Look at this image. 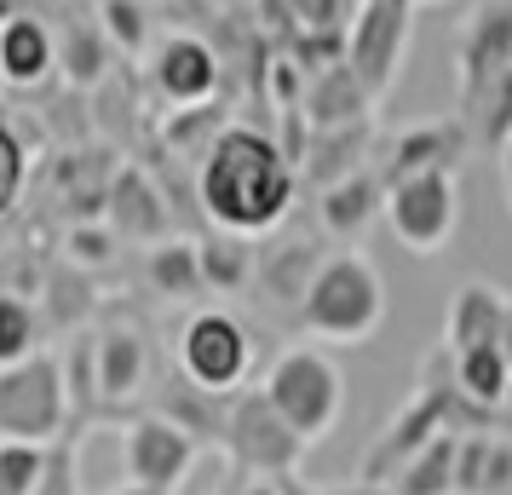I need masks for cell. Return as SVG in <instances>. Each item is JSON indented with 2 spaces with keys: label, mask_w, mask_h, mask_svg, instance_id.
Here are the masks:
<instances>
[{
  "label": "cell",
  "mask_w": 512,
  "mask_h": 495,
  "mask_svg": "<svg viewBox=\"0 0 512 495\" xmlns=\"http://www.w3.org/2000/svg\"><path fill=\"white\" fill-rule=\"evenodd\" d=\"M196 196L213 231L271 236L300 196V167L288 162V150L265 127L231 121L196 162Z\"/></svg>",
  "instance_id": "cell-1"
},
{
  "label": "cell",
  "mask_w": 512,
  "mask_h": 495,
  "mask_svg": "<svg viewBox=\"0 0 512 495\" xmlns=\"http://www.w3.org/2000/svg\"><path fill=\"white\" fill-rule=\"evenodd\" d=\"M225 127H231V121L219 116L213 104H196V110H173V121H167V144H173L179 156H196V162H202V156L213 150V139H219Z\"/></svg>",
  "instance_id": "cell-32"
},
{
  "label": "cell",
  "mask_w": 512,
  "mask_h": 495,
  "mask_svg": "<svg viewBox=\"0 0 512 495\" xmlns=\"http://www.w3.org/2000/svg\"><path fill=\"white\" fill-rule=\"evenodd\" d=\"M455 444H461V432H438V438L426 449H415L386 484H392L397 495H455Z\"/></svg>",
  "instance_id": "cell-24"
},
{
  "label": "cell",
  "mask_w": 512,
  "mask_h": 495,
  "mask_svg": "<svg viewBox=\"0 0 512 495\" xmlns=\"http://www.w3.org/2000/svg\"><path fill=\"white\" fill-rule=\"evenodd\" d=\"M386 323V277L369 254L340 248L323 254L317 277L305 288V300L294 306V329L317 346H363Z\"/></svg>",
  "instance_id": "cell-3"
},
{
  "label": "cell",
  "mask_w": 512,
  "mask_h": 495,
  "mask_svg": "<svg viewBox=\"0 0 512 495\" xmlns=\"http://www.w3.org/2000/svg\"><path fill=\"white\" fill-rule=\"evenodd\" d=\"M254 277H259L254 236H231V231L202 236V283H208V294H248Z\"/></svg>",
  "instance_id": "cell-23"
},
{
  "label": "cell",
  "mask_w": 512,
  "mask_h": 495,
  "mask_svg": "<svg viewBox=\"0 0 512 495\" xmlns=\"http://www.w3.org/2000/svg\"><path fill=\"white\" fill-rule=\"evenodd\" d=\"M455 121L478 156L512 139V0H478L455 29Z\"/></svg>",
  "instance_id": "cell-2"
},
{
  "label": "cell",
  "mask_w": 512,
  "mask_h": 495,
  "mask_svg": "<svg viewBox=\"0 0 512 495\" xmlns=\"http://www.w3.org/2000/svg\"><path fill=\"white\" fill-rule=\"evenodd\" d=\"M317 265L323 254L305 242V236H288V242H271V248H259V277L254 283L265 288V300H277V306H300L311 277H317Z\"/></svg>",
  "instance_id": "cell-22"
},
{
  "label": "cell",
  "mask_w": 512,
  "mask_h": 495,
  "mask_svg": "<svg viewBox=\"0 0 512 495\" xmlns=\"http://www.w3.org/2000/svg\"><path fill=\"white\" fill-rule=\"evenodd\" d=\"M466 156H478L466 127L455 116H443V121H415L409 133L386 139L374 167H380L386 185H397V179H415V173H461Z\"/></svg>",
  "instance_id": "cell-12"
},
{
  "label": "cell",
  "mask_w": 512,
  "mask_h": 495,
  "mask_svg": "<svg viewBox=\"0 0 512 495\" xmlns=\"http://www.w3.org/2000/svg\"><path fill=\"white\" fill-rule=\"evenodd\" d=\"M173 369L208 398H231L254 375V329L225 306H196L173 340Z\"/></svg>",
  "instance_id": "cell-5"
},
{
  "label": "cell",
  "mask_w": 512,
  "mask_h": 495,
  "mask_svg": "<svg viewBox=\"0 0 512 495\" xmlns=\"http://www.w3.org/2000/svg\"><path fill=\"white\" fill-rule=\"evenodd\" d=\"M236 495H288V478H254V472H248V484Z\"/></svg>",
  "instance_id": "cell-35"
},
{
  "label": "cell",
  "mask_w": 512,
  "mask_h": 495,
  "mask_svg": "<svg viewBox=\"0 0 512 495\" xmlns=\"http://www.w3.org/2000/svg\"><path fill=\"white\" fill-rule=\"evenodd\" d=\"M58 70V29L35 12L0 18V81L6 87H41Z\"/></svg>",
  "instance_id": "cell-15"
},
{
  "label": "cell",
  "mask_w": 512,
  "mask_h": 495,
  "mask_svg": "<svg viewBox=\"0 0 512 495\" xmlns=\"http://www.w3.org/2000/svg\"><path fill=\"white\" fill-rule=\"evenodd\" d=\"M110 41H104V29H81V24H64L58 29V70L64 81L75 87H98L104 70H110Z\"/></svg>",
  "instance_id": "cell-26"
},
{
  "label": "cell",
  "mask_w": 512,
  "mask_h": 495,
  "mask_svg": "<svg viewBox=\"0 0 512 495\" xmlns=\"http://www.w3.org/2000/svg\"><path fill=\"white\" fill-rule=\"evenodd\" d=\"M150 87L167 110H196V104H213L219 87H225V64L213 41L190 35V29H173L150 47Z\"/></svg>",
  "instance_id": "cell-11"
},
{
  "label": "cell",
  "mask_w": 512,
  "mask_h": 495,
  "mask_svg": "<svg viewBox=\"0 0 512 495\" xmlns=\"http://www.w3.org/2000/svg\"><path fill=\"white\" fill-rule=\"evenodd\" d=\"M259 392L282 409V421L305 438V449L328 444L340 415H346V375H340V363L323 346H288V352H277L265 363V375H259Z\"/></svg>",
  "instance_id": "cell-4"
},
{
  "label": "cell",
  "mask_w": 512,
  "mask_h": 495,
  "mask_svg": "<svg viewBox=\"0 0 512 495\" xmlns=\"http://www.w3.org/2000/svg\"><path fill=\"white\" fill-rule=\"evenodd\" d=\"M386 225L420 260L443 254L449 236L461 231V179L455 173H415V179L386 185Z\"/></svg>",
  "instance_id": "cell-9"
},
{
  "label": "cell",
  "mask_w": 512,
  "mask_h": 495,
  "mask_svg": "<svg viewBox=\"0 0 512 495\" xmlns=\"http://www.w3.org/2000/svg\"><path fill=\"white\" fill-rule=\"evenodd\" d=\"M317 219H323V231L334 236V242L369 236L374 225L386 219V179H380V167H357V173H346V179L323 185Z\"/></svg>",
  "instance_id": "cell-14"
},
{
  "label": "cell",
  "mask_w": 512,
  "mask_h": 495,
  "mask_svg": "<svg viewBox=\"0 0 512 495\" xmlns=\"http://www.w3.org/2000/svg\"><path fill=\"white\" fill-rule=\"evenodd\" d=\"M52 472L47 444H18V438H0V490L6 495H41Z\"/></svg>",
  "instance_id": "cell-30"
},
{
  "label": "cell",
  "mask_w": 512,
  "mask_h": 495,
  "mask_svg": "<svg viewBox=\"0 0 512 495\" xmlns=\"http://www.w3.org/2000/svg\"><path fill=\"white\" fill-rule=\"evenodd\" d=\"M305 121L317 127V133H328V127H357V121L374 116V98L369 87L351 75L346 58H328L323 70L305 75V98H300Z\"/></svg>",
  "instance_id": "cell-16"
},
{
  "label": "cell",
  "mask_w": 512,
  "mask_h": 495,
  "mask_svg": "<svg viewBox=\"0 0 512 495\" xmlns=\"http://www.w3.org/2000/svg\"><path fill=\"white\" fill-rule=\"evenodd\" d=\"M150 386V346L133 323L98 329V403H133Z\"/></svg>",
  "instance_id": "cell-18"
},
{
  "label": "cell",
  "mask_w": 512,
  "mask_h": 495,
  "mask_svg": "<svg viewBox=\"0 0 512 495\" xmlns=\"http://www.w3.org/2000/svg\"><path fill=\"white\" fill-rule=\"evenodd\" d=\"M58 363H64V386H70L75 415L98 409V329H75L70 346L58 352Z\"/></svg>",
  "instance_id": "cell-27"
},
{
  "label": "cell",
  "mask_w": 512,
  "mask_h": 495,
  "mask_svg": "<svg viewBox=\"0 0 512 495\" xmlns=\"http://www.w3.org/2000/svg\"><path fill=\"white\" fill-rule=\"evenodd\" d=\"M144 283L150 294H162L173 306H202L208 300V283H202V242L190 236H162L144 248Z\"/></svg>",
  "instance_id": "cell-19"
},
{
  "label": "cell",
  "mask_w": 512,
  "mask_h": 495,
  "mask_svg": "<svg viewBox=\"0 0 512 495\" xmlns=\"http://www.w3.org/2000/svg\"><path fill=\"white\" fill-rule=\"evenodd\" d=\"M495 162H501V196H507V213H512V139L501 144V156H495Z\"/></svg>",
  "instance_id": "cell-37"
},
{
  "label": "cell",
  "mask_w": 512,
  "mask_h": 495,
  "mask_svg": "<svg viewBox=\"0 0 512 495\" xmlns=\"http://www.w3.org/2000/svg\"><path fill=\"white\" fill-rule=\"evenodd\" d=\"M98 29H104V41L116 52H133V58L150 52V35H156L144 0H98Z\"/></svg>",
  "instance_id": "cell-28"
},
{
  "label": "cell",
  "mask_w": 512,
  "mask_h": 495,
  "mask_svg": "<svg viewBox=\"0 0 512 495\" xmlns=\"http://www.w3.org/2000/svg\"><path fill=\"white\" fill-rule=\"evenodd\" d=\"M104 219H110V231L121 242H144V248L173 236V208H167V196L156 190V179L144 167H116L110 173V185H104Z\"/></svg>",
  "instance_id": "cell-13"
},
{
  "label": "cell",
  "mask_w": 512,
  "mask_h": 495,
  "mask_svg": "<svg viewBox=\"0 0 512 495\" xmlns=\"http://www.w3.org/2000/svg\"><path fill=\"white\" fill-rule=\"evenodd\" d=\"M512 306L495 283H461L455 300L443 311V352H466V346H489V340H507Z\"/></svg>",
  "instance_id": "cell-17"
},
{
  "label": "cell",
  "mask_w": 512,
  "mask_h": 495,
  "mask_svg": "<svg viewBox=\"0 0 512 495\" xmlns=\"http://www.w3.org/2000/svg\"><path fill=\"white\" fill-rule=\"evenodd\" d=\"M507 409H512V398H507Z\"/></svg>",
  "instance_id": "cell-39"
},
{
  "label": "cell",
  "mask_w": 512,
  "mask_h": 495,
  "mask_svg": "<svg viewBox=\"0 0 512 495\" xmlns=\"http://www.w3.org/2000/svg\"><path fill=\"white\" fill-rule=\"evenodd\" d=\"M449 369H455V392H461L472 409H507L512 398V357L507 340H489V346H466V352H449Z\"/></svg>",
  "instance_id": "cell-20"
},
{
  "label": "cell",
  "mask_w": 512,
  "mask_h": 495,
  "mask_svg": "<svg viewBox=\"0 0 512 495\" xmlns=\"http://www.w3.org/2000/svg\"><path fill=\"white\" fill-rule=\"evenodd\" d=\"M219 444L254 478H294L305 461V438L282 421V409L259 386H242L219 409Z\"/></svg>",
  "instance_id": "cell-7"
},
{
  "label": "cell",
  "mask_w": 512,
  "mask_h": 495,
  "mask_svg": "<svg viewBox=\"0 0 512 495\" xmlns=\"http://www.w3.org/2000/svg\"><path fill=\"white\" fill-rule=\"evenodd\" d=\"M512 490V444L489 426L461 432L455 444V495H507Z\"/></svg>",
  "instance_id": "cell-21"
},
{
  "label": "cell",
  "mask_w": 512,
  "mask_h": 495,
  "mask_svg": "<svg viewBox=\"0 0 512 495\" xmlns=\"http://www.w3.org/2000/svg\"><path fill=\"white\" fill-rule=\"evenodd\" d=\"M121 461H127V484L150 495H179L196 467V432L179 426L167 409H144L121 426Z\"/></svg>",
  "instance_id": "cell-10"
},
{
  "label": "cell",
  "mask_w": 512,
  "mask_h": 495,
  "mask_svg": "<svg viewBox=\"0 0 512 495\" xmlns=\"http://www.w3.org/2000/svg\"><path fill=\"white\" fill-rule=\"evenodd\" d=\"M415 6H443V0H415Z\"/></svg>",
  "instance_id": "cell-38"
},
{
  "label": "cell",
  "mask_w": 512,
  "mask_h": 495,
  "mask_svg": "<svg viewBox=\"0 0 512 495\" xmlns=\"http://www.w3.org/2000/svg\"><path fill=\"white\" fill-rule=\"evenodd\" d=\"M328 495H397V490L380 484V478H357V484H340V490H328Z\"/></svg>",
  "instance_id": "cell-36"
},
{
  "label": "cell",
  "mask_w": 512,
  "mask_h": 495,
  "mask_svg": "<svg viewBox=\"0 0 512 495\" xmlns=\"http://www.w3.org/2000/svg\"><path fill=\"white\" fill-rule=\"evenodd\" d=\"M75 421L70 386H64V363L58 352H35L24 363L0 369V438L18 444H58Z\"/></svg>",
  "instance_id": "cell-6"
},
{
  "label": "cell",
  "mask_w": 512,
  "mask_h": 495,
  "mask_svg": "<svg viewBox=\"0 0 512 495\" xmlns=\"http://www.w3.org/2000/svg\"><path fill=\"white\" fill-rule=\"evenodd\" d=\"M409 41H415V0H357V18L346 29V64L374 104L397 87Z\"/></svg>",
  "instance_id": "cell-8"
},
{
  "label": "cell",
  "mask_w": 512,
  "mask_h": 495,
  "mask_svg": "<svg viewBox=\"0 0 512 495\" xmlns=\"http://www.w3.org/2000/svg\"><path fill=\"white\" fill-rule=\"evenodd\" d=\"M363 156H369V121H357V127H328V133H311L305 173H311L317 185H334V179L357 173Z\"/></svg>",
  "instance_id": "cell-25"
},
{
  "label": "cell",
  "mask_w": 512,
  "mask_h": 495,
  "mask_svg": "<svg viewBox=\"0 0 512 495\" xmlns=\"http://www.w3.org/2000/svg\"><path fill=\"white\" fill-rule=\"evenodd\" d=\"M41 352V311L24 294H0V369Z\"/></svg>",
  "instance_id": "cell-29"
},
{
  "label": "cell",
  "mask_w": 512,
  "mask_h": 495,
  "mask_svg": "<svg viewBox=\"0 0 512 495\" xmlns=\"http://www.w3.org/2000/svg\"><path fill=\"white\" fill-rule=\"evenodd\" d=\"M24 185H29V150H24V139L12 133V121H6V98H0V219L18 208Z\"/></svg>",
  "instance_id": "cell-34"
},
{
  "label": "cell",
  "mask_w": 512,
  "mask_h": 495,
  "mask_svg": "<svg viewBox=\"0 0 512 495\" xmlns=\"http://www.w3.org/2000/svg\"><path fill=\"white\" fill-rule=\"evenodd\" d=\"M0 495H6V490H0Z\"/></svg>",
  "instance_id": "cell-40"
},
{
  "label": "cell",
  "mask_w": 512,
  "mask_h": 495,
  "mask_svg": "<svg viewBox=\"0 0 512 495\" xmlns=\"http://www.w3.org/2000/svg\"><path fill=\"white\" fill-rule=\"evenodd\" d=\"M277 6L300 35H317V41H346L351 18H357V0H277Z\"/></svg>",
  "instance_id": "cell-31"
},
{
  "label": "cell",
  "mask_w": 512,
  "mask_h": 495,
  "mask_svg": "<svg viewBox=\"0 0 512 495\" xmlns=\"http://www.w3.org/2000/svg\"><path fill=\"white\" fill-rule=\"evenodd\" d=\"M116 248H121V236L110 231V219L64 231V265H75V271H104V265L116 260Z\"/></svg>",
  "instance_id": "cell-33"
}]
</instances>
